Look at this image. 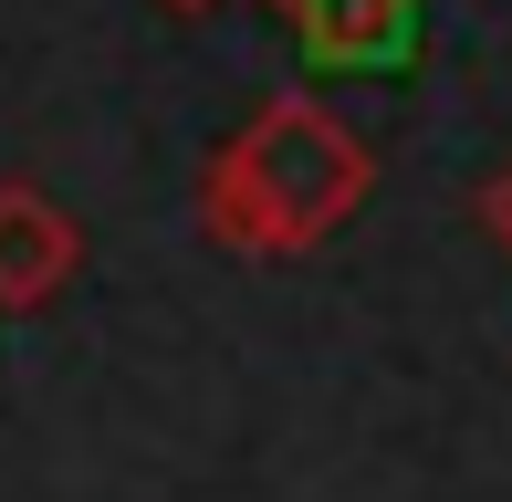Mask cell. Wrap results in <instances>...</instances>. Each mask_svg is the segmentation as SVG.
<instances>
[{"label": "cell", "instance_id": "obj_5", "mask_svg": "<svg viewBox=\"0 0 512 502\" xmlns=\"http://www.w3.org/2000/svg\"><path fill=\"white\" fill-rule=\"evenodd\" d=\"M157 11H178V21H199V11H220V0H157Z\"/></svg>", "mask_w": 512, "mask_h": 502}, {"label": "cell", "instance_id": "obj_1", "mask_svg": "<svg viewBox=\"0 0 512 502\" xmlns=\"http://www.w3.org/2000/svg\"><path fill=\"white\" fill-rule=\"evenodd\" d=\"M366 178H377V157L324 95H272L199 168V231L241 262H293L366 210Z\"/></svg>", "mask_w": 512, "mask_h": 502}, {"label": "cell", "instance_id": "obj_3", "mask_svg": "<svg viewBox=\"0 0 512 502\" xmlns=\"http://www.w3.org/2000/svg\"><path fill=\"white\" fill-rule=\"evenodd\" d=\"M283 21L314 63H387L408 42L418 0H283Z\"/></svg>", "mask_w": 512, "mask_h": 502}, {"label": "cell", "instance_id": "obj_4", "mask_svg": "<svg viewBox=\"0 0 512 502\" xmlns=\"http://www.w3.org/2000/svg\"><path fill=\"white\" fill-rule=\"evenodd\" d=\"M471 210H481V231H492V251L512 262V157H502L492 178H481V199H471Z\"/></svg>", "mask_w": 512, "mask_h": 502}, {"label": "cell", "instance_id": "obj_2", "mask_svg": "<svg viewBox=\"0 0 512 502\" xmlns=\"http://www.w3.org/2000/svg\"><path fill=\"white\" fill-rule=\"evenodd\" d=\"M84 262V231L53 189L32 178H0V314H42Z\"/></svg>", "mask_w": 512, "mask_h": 502}]
</instances>
